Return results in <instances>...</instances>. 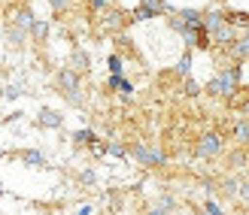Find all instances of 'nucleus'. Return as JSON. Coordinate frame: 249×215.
Masks as SVG:
<instances>
[{
	"mask_svg": "<svg viewBox=\"0 0 249 215\" xmlns=\"http://www.w3.org/2000/svg\"><path fill=\"white\" fill-rule=\"evenodd\" d=\"M240 73H243V64H231V67H225L219 76H213V79H210L207 91L213 94V97L234 100V94H237V88H240Z\"/></svg>",
	"mask_w": 249,
	"mask_h": 215,
	"instance_id": "f257e3e1",
	"label": "nucleus"
},
{
	"mask_svg": "<svg viewBox=\"0 0 249 215\" xmlns=\"http://www.w3.org/2000/svg\"><path fill=\"white\" fill-rule=\"evenodd\" d=\"M55 82H58V91L64 94L70 103H82V91H79V85H82V76H79V70H73V67H64V70H58V76H55Z\"/></svg>",
	"mask_w": 249,
	"mask_h": 215,
	"instance_id": "f03ea898",
	"label": "nucleus"
},
{
	"mask_svg": "<svg viewBox=\"0 0 249 215\" xmlns=\"http://www.w3.org/2000/svg\"><path fill=\"white\" fill-rule=\"evenodd\" d=\"M128 151H131V158L140 164V167H161V164L167 161V155H164L161 149H155V146H143V143L131 146Z\"/></svg>",
	"mask_w": 249,
	"mask_h": 215,
	"instance_id": "7ed1b4c3",
	"label": "nucleus"
},
{
	"mask_svg": "<svg viewBox=\"0 0 249 215\" xmlns=\"http://www.w3.org/2000/svg\"><path fill=\"white\" fill-rule=\"evenodd\" d=\"M164 12H170V6L164 3V0H140L137 9L131 12V18L134 21H149V18H155V16H164Z\"/></svg>",
	"mask_w": 249,
	"mask_h": 215,
	"instance_id": "20e7f679",
	"label": "nucleus"
},
{
	"mask_svg": "<svg viewBox=\"0 0 249 215\" xmlns=\"http://www.w3.org/2000/svg\"><path fill=\"white\" fill-rule=\"evenodd\" d=\"M222 133H216V131H210V133H204L201 136V143H197V158L201 161H207V158H216L219 151H222Z\"/></svg>",
	"mask_w": 249,
	"mask_h": 215,
	"instance_id": "39448f33",
	"label": "nucleus"
},
{
	"mask_svg": "<svg viewBox=\"0 0 249 215\" xmlns=\"http://www.w3.org/2000/svg\"><path fill=\"white\" fill-rule=\"evenodd\" d=\"M36 124H40V128H46V131H58L61 124H64V116H61V112H55V109H49V106H43L40 112H36Z\"/></svg>",
	"mask_w": 249,
	"mask_h": 215,
	"instance_id": "423d86ee",
	"label": "nucleus"
},
{
	"mask_svg": "<svg viewBox=\"0 0 249 215\" xmlns=\"http://www.w3.org/2000/svg\"><path fill=\"white\" fill-rule=\"evenodd\" d=\"M18 158L28 164V167H46V155L40 149H24V151H18Z\"/></svg>",
	"mask_w": 249,
	"mask_h": 215,
	"instance_id": "0eeeda50",
	"label": "nucleus"
},
{
	"mask_svg": "<svg viewBox=\"0 0 249 215\" xmlns=\"http://www.w3.org/2000/svg\"><path fill=\"white\" fill-rule=\"evenodd\" d=\"M70 67H73V70H79V73L91 70V55H89V52H82V49H76V52L70 55Z\"/></svg>",
	"mask_w": 249,
	"mask_h": 215,
	"instance_id": "6e6552de",
	"label": "nucleus"
},
{
	"mask_svg": "<svg viewBox=\"0 0 249 215\" xmlns=\"http://www.w3.org/2000/svg\"><path fill=\"white\" fill-rule=\"evenodd\" d=\"M219 191H222V197L234 200V197L240 194V179H237V176H225V179H222V188H219Z\"/></svg>",
	"mask_w": 249,
	"mask_h": 215,
	"instance_id": "1a4fd4ad",
	"label": "nucleus"
},
{
	"mask_svg": "<svg viewBox=\"0 0 249 215\" xmlns=\"http://www.w3.org/2000/svg\"><path fill=\"white\" fill-rule=\"evenodd\" d=\"M231 58H237V61L249 58V31H246V36H240V40L231 43Z\"/></svg>",
	"mask_w": 249,
	"mask_h": 215,
	"instance_id": "9d476101",
	"label": "nucleus"
},
{
	"mask_svg": "<svg viewBox=\"0 0 249 215\" xmlns=\"http://www.w3.org/2000/svg\"><path fill=\"white\" fill-rule=\"evenodd\" d=\"M222 24H225V12H219V9H213V12H207L204 16V28L210 31V33H216Z\"/></svg>",
	"mask_w": 249,
	"mask_h": 215,
	"instance_id": "9b49d317",
	"label": "nucleus"
},
{
	"mask_svg": "<svg viewBox=\"0 0 249 215\" xmlns=\"http://www.w3.org/2000/svg\"><path fill=\"white\" fill-rule=\"evenodd\" d=\"M109 88H116V91H122V94H134V85L124 79V76H113L109 73V82H107Z\"/></svg>",
	"mask_w": 249,
	"mask_h": 215,
	"instance_id": "f8f14e48",
	"label": "nucleus"
},
{
	"mask_svg": "<svg viewBox=\"0 0 249 215\" xmlns=\"http://www.w3.org/2000/svg\"><path fill=\"white\" fill-rule=\"evenodd\" d=\"M234 140H237L240 146H243V143H249V118L234 121Z\"/></svg>",
	"mask_w": 249,
	"mask_h": 215,
	"instance_id": "ddd939ff",
	"label": "nucleus"
},
{
	"mask_svg": "<svg viewBox=\"0 0 249 215\" xmlns=\"http://www.w3.org/2000/svg\"><path fill=\"white\" fill-rule=\"evenodd\" d=\"M225 21L234 28H246L249 31V12H225Z\"/></svg>",
	"mask_w": 249,
	"mask_h": 215,
	"instance_id": "4468645a",
	"label": "nucleus"
},
{
	"mask_svg": "<svg viewBox=\"0 0 249 215\" xmlns=\"http://www.w3.org/2000/svg\"><path fill=\"white\" fill-rule=\"evenodd\" d=\"M91 140H94V131L91 128H79L76 133H73V146H91Z\"/></svg>",
	"mask_w": 249,
	"mask_h": 215,
	"instance_id": "2eb2a0df",
	"label": "nucleus"
},
{
	"mask_svg": "<svg viewBox=\"0 0 249 215\" xmlns=\"http://www.w3.org/2000/svg\"><path fill=\"white\" fill-rule=\"evenodd\" d=\"M177 16H179L185 24H204V12H197V9H179Z\"/></svg>",
	"mask_w": 249,
	"mask_h": 215,
	"instance_id": "dca6fc26",
	"label": "nucleus"
},
{
	"mask_svg": "<svg viewBox=\"0 0 249 215\" xmlns=\"http://www.w3.org/2000/svg\"><path fill=\"white\" fill-rule=\"evenodd\" d=\"M34 21H36V18L31 16L28 9H18V12H16V24H18L21 31H28V33H31V28H34Z\"/></svg>",
	"mask_w": 249,
	"mask_h": 215,
	"instance_id": "f3484780",
	"label": "nucleus"
},
{
	"mask_svg": "<svg viewBox=\"0 0 249 215\" xmlns=\"http://www.w3.org/2000/svg\"><path fill=\"white\" fill-rule=\"evenodd\" d=\"M107 67H109V73H113V76H122V70H124V61H122L119 55H109V58H107Z\"/></svg>",
	"mask_w": 249,
	"mask_h": 215,
	"instance_id": "a211bd4d",
	"label": "nucleus"
},
{
	"mask_svg": "<svg viewBox=\"0 0 249 215\" xmlns=\"http://www.w3.org/2000/svg\"><path fill=\"white\" fill-rule=\"evenodd\" d=\"M31 36H34V40H46V36H49V24L46 21H34Z\"/></svg>",
	"mask_w": 249,
	"mask_h": 215,
	"instance_id": "6ab92c4d",
	"label": "nucleus"
},
{
	"mask_svg": "<svg viewBox=\"0 0 249 215\" xmlns=\"http://www.w3.org/2000/svg\"><path fill=\"white\" fill-rule=\"evenodd\" d=\"M79 185L94 188V185H97V173H94V170H82V173H79Z\"/></svg>",
	"mask_w": 249,
	"mask_h": 215,
	"instance_id": "aec40b11",
	"label": "nucleus"
},
{
	"mask_svg": "<svg viewBox=\"0 0 249 215\" xmlns=\"http://www.w3.org/2000/svg\"><path fill=\"white\" fill-rule=\"evenodd\" d=\"M107 155H113V158H128V155H131V151H128V149H124L122 143H109V146H107Z\"/></svg>",
	"mask_w": 249,
	"mask_h": 215,
	"instance_id": "412c9836",
	"label": "nucleus"
},
{
	"mask_svg": "<svg viewBox=\"0 0 249 215\" xmlns=\"http://www.w3.org/2000/svg\"><path fill=\"white\" fill-rule=\"evenodd\" d=\"M189 70H192V52H185V55L179 58V64H177V73H179V76H189Z\"/></svg>",
	"mask_w": 249,
	"mask_h": 215,
	"instance_id": "4be33fe9",
	"label": "nucleus"
},
{
	"mask_svg": "<svg viewBox=\"0 0 249 215\" xmlns=\"http://www.w3.org/2000/svg\"><path fill=\"white\" fill-rule=\"evenodd\" d=\"M107 146H109V143H101V140L94 136L89 149H91V155H94V158H104V155H107Z\"/></svg>",
	"mask_w": 249,
	"mask_h": 215,
	"instance_id": "5701e85b",
	"label": "nucleus"
},
{
	"mask_svg": "<svg viewBox=\"0 0 249 215\" xmlns=\"http://www.w3.org/2000/svg\"><path fill=\"white\" fill-rule=\"evenodd\" d=\"M182 91H185V97H197V94H201V85L185 76V88H182Z\"/></svg>",
	"mask_w": 249,
	"mask_h": 215,
	"instance_id": "b1692460",
	"label": "nucleus"
},
{
	"mask_svg": "<svg viewBox=\"0 0 249 215\" xmlns=\"http://www.w3.org/2000/svg\"><path fill=\"white\" fill-rule=\"evenodd\" d=\"M21 94H24L21 85H6V88H3V97H6V100H16V97H21Z\"/></svg>",
	"mask_w": 249,
	"mask_h": 215,
	"instance_id": "393cba45",
	"label": "nucleus"
},
{
	"mask_svg": "<svg viewBox=\"0 0 249 215\" xmlns=\"http://www.w3.org/2000/svg\"><path fill=\"white\" fill-rule=\"evenodd\" d=\"M204 209H207L210 215H225V209H222V206L216 203V200H213V197H207V203H204Z\"/></svg>",
	"mask_w": 249,
	"mask_h": 215,
	"instance_id": "a878e982",
	"label": "nucleus"
},
{
	"mask_svg": "<svg viewBox=\"0 0 249 215\" xmlns=\"http://www.w3.org/2000/svg\"><path fill=\"white\" fill-rule=\"evenodd\" d=\"M228 161L234 164V167H243V164H246V155H243V149H237V151H231V155H228Z\"/></svg>",
	"mask_w": 249,
	"mask_h": 215,
	"instance_id": "bb28decb",
	"label": "nucleus"
},
{
	"mask_svg": "<svg viewBox=\"0 0 249 215\" xmlns=\"http://www.w3.org/2000/svg\"><path fill=\"white\" fill-rule=\"evenodd\" d=\"M237 197L249 203V179H246V182H240V194H237Z\"/></svg>",
	"mask_w": 249,
	"mask_h": 215,
	"instance_id": "cd10ccee",
	"label": "nucleus"
},
{
	"mask_svg": "<svg viewBox=\"0 0 249 215\" xmlns=\"http://www.w3.org/2000/svg\"><path fill=\"white\" fill-rule=\"evenodd\" d=\"M158 206H164V209H173V206H177V203H173V197H167V194H164V197L158 200Z\"/></svg>",
	"mask_w": 249,
	"mask_h": 215,
	"instance_id": "c85d7f7f",
	"label": "nucleus"
},
{
	"mask_svg": "<svg viewBox=\"0 0 249 215\" xmlns=\"http://www.w3.org/2000/svg\"><path fill=\"white\" fill-rule=\"evenodd\" d=\"M91 9L94 12H104L107 9V0H91Z\"/></svg>",
	"mask_w": 249,
	"mask_h": 215,
	"instance_id": "c756f323",
	"label": "nucleus"
},
{
	"mask_svg": "<svg viewBox=\"0 0 249 215\" xmlns=\"http://www.w3.org/2000/svg\"><path fill=\"white\" fill-rule=\"evenodd\" d=\"M146 215H170V209H164V206H155V209H149Z\"/></svg>",
	"mask_w": 249,
	"mask_h": 215,
	"instance_id": "7c9ffc66",
	"label": "nucleus"
},
{
	"mask_svg": "<svg viewBox=\"0 0 249 215\" xmlns=\"http://www.w3.org/2000/svg\"><path fill=\"white\" fill-rule=\"evenodd\" d=\"M52 3V9H67V0H49Z\"/></svg>",
	"mask_w": 249,
	"mask_h": 215,
	"instance_id": "2f4dec72",
	"label": "nucleus"
},
{
	"mask_svg": "<svg viewBox=\"0 0 249 215\" xmlns=\"http://www.w3.org/2000/svg\"><path fill=\"white\" fill-rule=\"evenodd\" d=\"M76 215H91V206H82V209H79Z\"/></svg>",
	"mask_w": 249,
	"mask_h": 215,
	"instance_id": "473e14b6",
	"label": "nucleus"
},
{
	"mask_svg": "<svg viewBox=\"0 0 249 215\" xmlns=\"http://www.w3.org/2000/svg\"><path fill=\"white\" fill-rule=\"evenodd\" d=\"M197 215H210V212H207V209H201V212H197Z\"/></svg>",
	"mask_w": 249,
	"mask_h": 215,
	"instance_id": "72a5a7b5",
	"label": "nucleus"
},
{
	"mask_svg": "<svg viewBox=\"0 0 249 215\" xmlns=\"http://www.w3.org/2000/svg\"><path fill=\"white\" fill-rule=\"evenodd\" d=\"M0 197H3V182H0Z\"/></svg>",
	"mask_w": 249,
	"mask_h": 215,
	"instance_id": "f704fd0d",
	"label": "nucleus"
}]
</instances>
